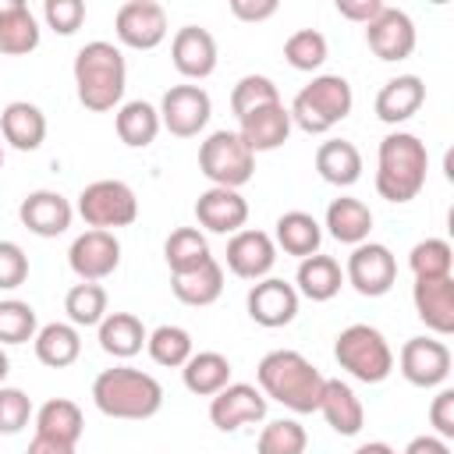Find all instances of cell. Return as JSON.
<instances>
[{"instance_id": "cell-1", "label": "cell", "mask_w": 454, "mask_h": 454, "mask_svg": "<svg viewBox=\"0 0 454 454\" xmlns=\"http://www.w3.org/2000/svg\"><path fill=\"white\" fill-rule=\"evenodd\" d=\"M255 380H259V390L262 397L298 411V415H309V411H319V397H323V383L326 376L301 355V351H291V348H277L270 355H262L259 369H255Z\"/></svg>"}, {"instance_id": "cell-2", "label": "cell", "mask_w": 454, "mask_h": 454, "mask_svg": "<svg viewBox=\"0 0 454 454\" xmlns=\"http://www.w3.org/2000/svg\"><path fill=\"white\" fill-rule=\"evenodd\" d=\"M74 92L78 103L92 114H106L124 99V85H128V64L124 53L106 43V39H92L74 53Z\"/></svg>"}, {"instance_id": "cell-3", "label": "cell", "mask_w": 454, "mask_h": 454, "mask_svg": "<svg viewBox=\"0 0 454 454\" xmlns=\"http://www.w3.org/2000/svg\"><path fill=\"white\" fill-rule=\"evenodd\" d=\"M429 153L411 131H390L376 153V192L387 202H411L426 188Z\"/></svg>"}, {"instance_id": "cell-4", "label": "cell", "mask_w": 454, "mask_h": 454, "mask_svg": "<svg viewBox=\"0 0 454 454\" xmlns=\"http://www.w3.org/2000/svg\"><path fill=\"white\" fill-rule=\"evenodd\" d=\"M92 401L110 419L138 422V419H153L163 408V387L156 376H149L142 369L114 365L92 380Z\"/></svg>"}, {"instance_id": "cell-5", "label": "cell", "mask_w": 454, "mask_h": 454, "mask_svg": "<svg viewBox=\"0 0 454 454\" xmlns=\"http://www.w3.org/2000/svg\"><path fill=\"white\" fill-rule=\"evenodd\" d=\"M355 106L351 85L340 74H316L287 106L291 124H298L305 135H326L333 124H340Z\"/></svg>"}, {"instance_id": "cell-6", "label": "cell", "mask_w": 454, "mask_h": 454, "mask_svg": "<svg viewBox=\"0 0 454 454\" xmlns=\"http://www.w3.org/2000/svg\"><path fill=\"white\" fill-rule=\"evenodd\" d=\"M333 358L358 383H383L394 372V351L387 337L369 323H351L333 340Z\"/></svg>"}, {"instance_id": "cell-7", "label": "cell", "mask_w": 454, "mask_h": 454, "mask_svg": "<svg viewBox=\"0 0 454 454\" xmlns=\"http://www.w3.org/2000/svg\"><path fill=\"white\" fill-rule=\"evenodd\" d=\"M199 170L213 181V188H234L238 192L255 174V153L241 142L238 131L220 128L199 145Z\"/></svg>"}, {"instance_id": "cell-8", "label": "cell", "mask_w": 454, "mask_h": 454, "mask_svg": "<svg viewBox=\"0 0 454 454\" xmlns=\"http://www.w3.org/2000/svg\"><path fill=\"white\" fill-rule=\"evenodd\" d=\"M78 216L92 227V231H110V227H128L138 220V199L135 192L117 181V177H103L82 188L78 195Z\"/></svg>"}, {"instance_id": "cell-9", "label": "cell", "mask_w": 454, "mask_h": 454, "mask_svg": "<svg viewBox=\"0 0 454 454\" xmlns=\"http://www.w3.org/2000/svg\"><path fill=\"white\" fill-rule=\"evenodd\" d=\"M348 284L362 294V298H383L394 284H397V259L387 245L380 241H362L355 245V252L348 255V270H344Z\"/></svg>"}, {"instance_id": "cell-10", "label": "cell", "mask_w": 454, "mask_h": 454, "mask_svg": "<svg viewBox=\"0 0 454 454\" xmlns=\"http://www.w3.org/2000/svg\"><path fill=\"white\" fill-rule=\"evenodd\" d=\"M213 99L202 85H170L160 99V128L177 138H192L209 124Z\"/></svg>"}, {"instance_id": "cell-11", "label": "cell", "mask_w": 454, "mask_h": 454, "mask_svg": "<svg viewBox=\"0 0 454 454\" xmlns=\"http://www.w3.org/2000/svg\"><path fill=\"white\" fill-rule=\"evenodd\" d=\"M67 262L74 270L78 280H89V284H99L103 277H110L117 266H121V241L114 231H85L71 241L67 248Z\"/></svg>"}, {"instance_id": "cell-12", "label": "cell", "mask_w": 454, "mask_h": 454, "mask_svg": "<svg viewBox=\"0 0 454 454\" xmlns=\"http://www.w3.org/2000/svg\"><path fill=\"white\" fill-rule=\"evenodd\" d=\"M114 32L131 50H156L167 39V11L156 0H128L114 18Z\"/></svg>"}, {"instance_id": "cell-13", "label": "cell", "mask_w": 454, "mask_h": 454, "mask_svg": "<svg viewBox=\"0 0 454 454\" xmlns=\"http://www.w3.org/2000/svg\"><path fill=\"white\" fill-rule=\"evenodd\" d=\"M262 419H266V397L252 383H227L209 401V422L220 433H234V429L262 422Z\"/></svg>"}, {"instance_id": "cell-14", "label": "cell", "mask_w": 454, "mask_h": 454, "mask_svg": "<svg viewBox=\"0 0 454 454\" xmlns=\"http://www.w3.org/2000/svg\"><path fill=\"white\" fill-rule=\"evenodd\" d=\"M245 305H248L252 323H259L266 330H277V326L294 323V316H298V291H294V284H287L280 277H262V280L252 284Z\"/></svg>"}, {"instance_id": "cell-15", "label": "cell", "mask_w": 454, "mask_h": 454, "mask_svg": "<svg viewBox=\"0 0 454 454\" xmlns=\"http://www.w3.org/2000/svg\"><path fill=\"white\" fill-rule=\"evenodd\" d=\"M401 376L411 387H440L450 376V348L433 337H408L401 348Z\"/></svg>"}, {"instance_id": "cell-16", "label": "cell", "mask_w": 454, "mask_h": 454, "mask_svg": "<svg viewBox=\"0 0 454 454\" xmlns=\"http://www.w3.org/2000/svg\"><path fill=\"white\" fill-rule=\"evenodd\" d=\"M365 43L380 60H404L415 50V21L401 7H383L380 18L365 25Z\"/></svg>"}, {"instance_id": "cell-17", "label": "cell", "mask_w": 454, "mask_h": 454, "mask_svg": "<svg viewBox=\"0 0 454 454\" xmlns=\"http://www.w3.org/2000/svg\"><path fill=\"white\" fill-rule=\"evenodd\" d=\"M277 262V245L266 231L241 227L227 241V270L241 280H262Z\"/></svg>"}, {"instance_id": "cell-18", "label": "cell", "mask_w": 454, "mask_h": 454, "mask_svg": "<svg viewBox=\"0 0 454 454\" xmlns=\"http://www.w3.org/2000/svg\"><path fill=\"white\" fill-rule=\"evenodd\" d=\"M71 202L60 195V192H50V188H39V192H28L18 206V220L25 223V231H32L35 238H57L71 227Z\"/></svg>"}, {"instance_id": "cell-19", "label": "cell", "mask_w": 454, "mask_h": 454, "mask_svg": "<svg viewBox=\"0 0 454 454\" xmlns=\"http://www.w3.org/2000/svg\"><path fill=\"white\" fill-rule=\"evenodd\" d=\"M170 60H174L177 74H184V78H195V82L209 78L216 71V39L199 25H184L174 32Z\"/></svg>"}, {"instance_id": "cell-20", "label": "cell", "mask_w": 454, "mask_h": 454, "mask_svg": "<svg viewBox=\"0 0 454 454\" xmlns=\"http://www.w3.org/2000/svg\"><path fill=\"white\" fill-rule=\"evenodd\" d=\"M238 135L241 142L252 149V153H273L287 142L291 135V114L284 103H270V106H259L245 117H238Z\"/></svg>"}, {"instance_id": "cell-21", "label": "cell", "mask_w": 454, "mask_h": 454, "mask_svg": "<svg viewBox=\"0 0 454 454\" xmlns=\"http://www.w3.org/2000/svg\"><path fill=\"white\" fill-rule=\"evenodd\" d=\"M195 220L213 234H238L248 220V202L234 188H206L195 199Z\"/></svg>"}, {"instance_id": "cell-22", "label": "cell", "mask_w": 454, "mask_h": 454, "mask_svg": "<svg viewBox=\"0 0 454 454\" xmlns=\"http://www.w3.org/2000/svg\"><path fill=\"white\" fill-rule=\"evenodd\" d=\"M411 301H415L419 319H422L433 333H440V337L454 333V277L415 280Z\"/></svg>"}, {"instance_id": "cell-23", "label": "cell", "mask_w": 454, "mask_h": 454, "mask_svg": "<svg viewBox=\"0 0 454 454\" xmlns=\"http://www.w3.org/2000/svg\"><path fill=\"white\" fill-rule=\"evenodd\" d=\"M426 103V82L419 74H397L376 92V117L383 124H404Z\"/></svg>"}, {"instance_id": "cell-24", "label": "cell", "mask_w": 454, "mask_h": 454, "mask_svg": "<svg viewBox=\"0 0 454 454\" xmlns=\"http://www.w3.org/2000/svg\"><path fill=\"white\" fill-rule=\"evenodd\" d=\"M0 131H4V142H11L18 153H35L46 138V114L35 103L14 99L0 114Z\"/></svg>"}, {"instance_id": "cell-25", "label": "cell", "mask_w": 454, "mask_h": 454, "mask_svg": "<svg viewBox=\"0 0 454 454\" xmlns=\"http://www.w3.org/2000/svg\"><path fill=\"white\" fill-rule=\"evenodd\" d=\"M39 46V25L25 0H0V57H21Z\"/></svg>"}, {"instance_id": "cell-26", "label": "cell", "mask_w": 454, "mask_h": 454, "mask_svg": "<svg viewBox=\"0 0 454 454\" xmlns=\"http://www.w3.org/2000/svg\"><path fill=\"white\" fill-rule=\"evenodd\" d=\"M319 411H323V419H326V426H330L333 433H340V436H355V433H362L365 411H362L358 394H355L344 380H326V383H323Z\"/></svg>"}, {"instance_id": "cell-27", "label": "cell", "mask_w": 454, "mask_h": 454, "mask_svg": "<svg viewBox=\"0 0 454 454\" xmlns=\"http://www.w3.org/2000/svg\"><path fill=\"white\" fill-rule=\"evenodd\" d=\"M170 291L181 305H192V309L213 305L223 294V266L216 259H206L199 270L170 273Z\"/></svg>"}, {"instance_id": "cell-28", "label": "cell", "mask_w": 454, "mask_h": 454, "mask_svg": "<svg viewBox=\"0 0 454 454\" xmlns=\"http://www.w3.org/2000/svg\"><path fill=\"white\" fill-rule=\"evenodd\" d=\"M273 245H280L287 255H298V259H309L319 252V241H323V227L312 213H301V209H291V213H280L277 223H273Z\"/></svg>"}, {"instance_id": "cell-29", "label": "cell", "mask_w": 454, "mask_h": 454, "mask_svg": "<svg viewBox=\"0 0 454 454\" xmlns=\"http://www.w3.org/2000/svg\"><path fill=\"white\" fill-rule=\"evenodd\" d=\"M294 284H298L294 287L298 294H305L312 301H330V298H337V291L344 284V270H340V262L333 255L316 252V255H309V259L298 262Z\"/></svg>"}, {"instance_id": "cell-30", "label": "cell", "mask_w": 454, "mask_h": 454, "mask_svg": "<svg viewBox=\"0 0 454 454\" xmlns=\"http://www.w3.org/2000/svg\"><path fill=\"white\" fill-rule=\"evenodd\" d=\"M316 170L326 184L351 188L362 177V153L348 138H330L316 149Z\"/></svg>"}, {"instance_id": "cell-31", "label": "cell", "mask_w": 454, "mask_h": 454, "mask_svg": "<svg viewBox=\"0 0 454 454\" xmlns=\"http://www.w3.org/2000/svg\"><path fill=\"white\" fill-rule=\"evenodd\" d=\"M326 231L340 241V245H362L369 241V231H372V213L362 199H351V195H340L326 206Z\"/></svg>"}, {"instance_id": "cell-32", "label": "cell", "mask_w": 454, "mask_h": 454, "mask_svg": "<svg viewBox=\"0 0 454 454\" xmlns=\"http://www.w3.org/2000/svg\"><path fill=\"white\" fill-rule=\"evenodd\" d=\"M32 344H35V358L43 365H50V369H67L82 355V337H78V326H71V323H46V326H39Z\"/></svg>"}, {"instance_id": "cell-33", "label": "cell", "mask_w": 454, "mask_h": 454, "mask_svg": "<svg viewBox=\"0 0 454 454\" xmlns=\"http://www.w3.org/2000/svg\"><path fill=\"white\" fill-rule=\"evenodd\" d=\"M145 337H149V333H145L142 319L131 316V312H106L103 323H99V348H103L106 355H114V358H131V355H138L142 344H145Z\"/></svg>"}, {"instance_id": "cell-34", "label": "cell", "mask_w": 454, "mask_h": 454, "mask_svg": "<svg viewBox=\"0 0 454 454\" xmlns=\"http://www.w3.org/2000/svg\"><path fill=\"white\" fill-rule=\"evenodd\" d=\"M231 362H227V355H220V351H199V355H192L184 365H181V376H184V387L192 390V394H199V397H213V394H220L227 383H231Z\"/></svg>"}, {"instance_id": "cell-35", "label": "cell", "mask_w": 454, "mask_h": 454, "mask_svg": "<svg viewBox=\"0 0 454 454\" xmlns=\"http://www.w3.org/2000/svg\"><path fill=\"white\" fill-rule=\"evenodd\" d=\"M117 138L128 145V149H145L156 142L160 135V110L145 99H131L117 110Z\"/></svg>"}, {"instance_id": "cell-36", "label": "cell", "mask_w": 454, "mask_h": 454, "mask_svg": "<svg viewBox=\"0 0 454 454\" xmlns=\"http://www.w3.org/2000/svg\"><path fill=\"white\" fill-rule=\"evenodd\" d=\"M85 429V419H82V408L67 397H53L46 401L39 411H35V433L39 436H53V440H64V443H78Z\"/></svg>"}, {"instance_id": "cell-37", "label": "cell", "mask_w": 454, "mask_h": 454, "mask_svg": "<svg viewBox=\"0 0 454 454\" xmlns=\"http://www.w3.org/2000/svg\"><path fill=\"white\" fill-rule=\"evenodd\" d=\"M163 259L170 266V273H188V270H199L209 255V241L199 227H177L170 231L167 245H163Z\"/></svg>"}, {"instance_id": "cell-38", "label": "cell", "mask_w": 454, "mask_h": 454, "mask_svg": "<svg viewBox=\"0 0 454 454\" xmlns=\"http://www.w3.org/2000/svg\"><path fill=\"white\" fill-rule=\"evenodd\" d=\"M145 348H149V358L156 365H167V369H177L184 365L195 351H192V333L184 326H174V323H163L156 326L149 337H145Z\"/></svg>"}, {"instance_id": "cell-39", "label": "cell", "mask_w": 454, "mask_h": 454, "mask_svg": "<svg viewBox=\"0 0 454 454\" xmlns=\"http://www.w3.org/2000/svg\"><path fill=\"white\" fill-rule=\"evenodd\" d=\"M64 312L71 319V326H99L103 316H106V291L103 284H74L67 294H64Z\"/></svg>"}, {"instance_id": "cell-40", "label": "cell", "mask_w": 454, "mask_h": 454, "mask_svg": "<svg viewBox=\"0 0 454 454\" xmlns=\"http://www.w3.org/2000/svg\"><path fill=\"white\" fill-rule=\"evenodd\" d=\"M408 266L415 273V280H433V277H450L454 266V248L443 238H426L411 248Z\"/></svg>"}, {"instance_id": "cell-41", "label": "cell", "mask_w": 454, "mask_h": 454, "mask_svg": "<svg viewBox=\"0 0 454 454\" xmlns=\"http://www.w3.org/2000/svg\"><path fill=\"white\" fill-rule=\"evenodd\" d=\"M35 333H39L35 309L21 298H4L0 301V344H25V340H35Z\"/></svg>"}, {"instance_id": "cell-42", "label": "cell", "mask_w": 454, "mask_h": 454, "mask_svg": "<svg viewBox=\"0 0 454 454\" xmlns=\"http://www.w3.org/2000/svg\"><path fill=\"white\" fill-rule=\"evenodd\" d=\"M305 447H309V433L294 419L270 422L255 440V454H305Z\"/></svg>"}, {"instance_id": "cell-43", "label": "cell", "mask_w": 454, "mask_h": 454, "mask_svg": "<svg viewBox=\"0 0 454 454\" xmlns=\"http://www.w3.org/2000/svg\"><path fill=\"white\" fill-rule=\"evenodd\" d=\"M326 53H330L326 35L316 32V28H301V32L287 35V43H284V60L294 71H316V67H323Z\"/></svg>"}, {"instance_id": "cell-44", "label": "cell", "mask_w": 454, "mask_h": 454, "mask_svg": "<svg viewBox=\"0 0 454 454\" xmlns=\"http://www.w3.org/2000/svg\"><path fill=\"white\" fill-rule=\"evenodd\" d=\"M270 103H280V92H277L273 78H266V74H245V78L231 89V110H234L238 117L252 114V110H259V106H270Z\"/></svg>"}, {"instance_id": "cell-45", "label": "cell", "mask_w": 454, "mask_h": 454, "mask_svg": "<svg viewBox=\"0 0 454 454\" xmlns=\"http://www.w3.org/2000/svg\"><path fill=\"white\" fill-rule=\"evenodd\" d=\"M32 419V401L25 390L18 387H0V433L4 436H14L28 426Z\"/></svg>"}, {"instance_id": "cell-46", "label": "cell", "mask_w": 454, "mask_h": 454, "mask_svg": "<svg viewBox=\"0 0 454 454\" xmlns=\"http://www.w3.org/2000/svg\"><path fill=\"white\" fill-rule=\"evenodd\" d=\"M43 18L57 35H74L85 21V4L82 0H46Z\"/></svg>"}, {"instance_id": "cell-47", "label": "cell", "mask_w": 454, "mask_h": 454, "mask_svg": "<svg viewBox=\"0 0 454 454\" xmlns=\"http://www.w3.org/2000/svg\"><path fill=\"white\" fill-rule=\"evenodd\" d=\"M28 280V255L18 241H0V291H14Z\"/></svg>"}, {"instance_id": "cell-48", "label": "cell", "mask_w": 454, "mask_h": 454, "mask_svg": "<svg viewBox=\"0 0 454 454\" xmlns=\"http://www.w3.org/2000/svg\"><path fill=\"white\" fill-rule=\"evenodd\" d=\"M429 422L440 440H454V390L443 387L429 404Z\"/></svg>"}, {"instance_id": "cell-49", "label": "cell", "mask_w": 454, "mask_h": 454, "mask_svg": "<svg viewBox=\"0 0 454 454\" xmlns=\"http://www.w3.org/2000/svg\"><path fill=\"white\" fill-rule=\"evenodd\" d=\"M383 7H387L383 0H337V14L358 25H369L372 18H380Z\"/></svg>"}, {"instance_id": "cell-50", "label": "cell", "mask_w": 454, "mask_h": 454, "mask_svg": "<svg viewBox=\"0 0 454 454\" xmlns=\"http://www.w3.org/2000/svg\"><path fill=\"white\" fill-rule=\"evenodd\" d=\"M231 14L241 21H266L277 14V0H231Z\"/></svg>"}, {"instance_id": "cell-51", "label": "cell", "mask_w": 454, "mask_h": 454, "mask_svg": "<svg viewBox=\"0 0 454 454\" xmlns=\"http://www.w3.org/2000/svg\"><path fill=\"white\" fill-rule=\"evenodd\" d=\"M25 454H74V443H64V440H53V436H39L35 433Z\"/></svg>"}, {"instance_id": "cell-52", "label": "cell", "mask_w": 454, "mask_h": 454, "mask_svg": "<svg viewBox=\"0 0 454 454\" xmlns=\"http://www.w3.org/2000/svg\"><path fill=\"white\" fill-rule=\"evenodd\" d=\"M404 454H450V447H447V440H440V436H415L408 447H404Z\"/></svg>"}, {"instance_id": "cell-53", "label": "cell", "mask_w": 454, "mask_h": 454, "mask_svg": "<svg viewBox=\"0 0 454 454\" xmlns=\"http://www.w3.org/2000/svg\"><path fill=\"white\" fill-rule=\"evenodd\" d=\"M355 454H394V447L383 443V440H369V443H362Z\"/></svg>"}, {"instance_id": "cell-54", "label": "cell", "mask_w": 454, "mask_h": 454, "mask_svg": "<svg viewBox=\"0 0 454 454\" xmlns=\"http://www.w3.org/2000/svg\"><path fill=\"white\" fill-rule=\"evenodd\" d=\"M7 372H11V358H7V355H4V348H0V387H4Z\"/></svg>"}, {"instance_id": "cell-55", "label": "cell", "mask_w": 454, "mask_h": 454, "mask_svg": "<svg viewBox=\"0 0 454 454\" xmlns=\"http://www.w3.org/2000/svg\"><path fill=\"white\" fill-rule=\"evenodd\" d=\"M0 167H4V145H0Z\"/></svg>"}]
</instances>
